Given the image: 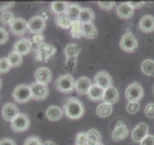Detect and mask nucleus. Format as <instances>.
I'll list each match as a JSON object with an SVG mask.
<instances>
[{
  "instance_id": "obj_1",
  "label": "nucleus",
  "mask_w": 154,
  "mask_h": 145,
  "mask_svg": "<svg viewBox=\"0 0 154 145\" xmlns=\"http://www.w3.org/2000/svg\"><path fill=\"white\" fill-rule=\"evenodd\" d=\"M63 110H64L67 117L71 119H79L85 112L82 103H81L80 100H77L76 98H69L67 100Z\"/></svg>"
},
{
  "instance_id": "obj_2",
  "label": "nucleus",
  "mask_w": 154,
  "mask_h": 145,
  "mask_svg": "<svg viewBox=\"0 0 154 145\" xmlns=\"http://www.w3.org/2000/svg\"><path fill=\"white\" fill-rule=\"evenodd\" d=\"M57 54V48L51 44H42L37 46V50L35 51V58L38 62H48Z\"/></svg>"
},
{
  "instance_id": "obj_3",
  "label": "nucleus",
  "mask_w": 154,
  "mask_h": 145,
  "mask_svg": "<svg viewBox=\"0 0 154 145\" xmlns=\"http://www.w3.org/2000/svg\"><path fill=\"white\" fill-rule=\"evenodd\" d=\"M127 101H136L139 103L144 98V89L139 82H132L127 86L126 91H125Z\"/></svg>"
},
{
  "instance_id": "obj_4",
  "label": "nucleus",
  "mask_w": 154,
  "mask_h": 145,
  "mask_svg": "<svg viewBox=\"0 0 154 145\" xmlns=\"http://www.w3.org/2000/svg\"><path fill=\"white\" fill-rule=\"evenodd\" d=\"M75 86H76V81L72 77V75H62L55 81L57 90L62 91V93H71L75 89Z\"/></svg>"
},
{
  "instance_id": "obj_5",
  "label": "nucleus",
  "mask_w": 154,
  "mask_h": 145,
  "mask_svg": "<svg viewBox=\"0 0 154 145\" xmlns=\"http://www.w3.org/2000/svg\"><path fill=\"white\" fill-rule=\"evenodd\" d=\"M30 89H31V95H32V99H35L37 101H42L48 98L49 95V89H48V85L44 84H40V82H33V84L30 85Z\"/></svg>"
},
{
  "instance_id": "obj_6",
  "label": "nucleus",
  "mask_w": 154,
  "mask_h": 145,
  "mask_svg": "<svg viewBox=\"0 0 154 145\" xmlns=\"http://www.w3.org/2000/svg\"><path fill=\"white\" fill-rule=\"evenodd\" d=\"M11 126L14 132H23L30 127V118L26 113H19L11 122Z\"/></svg>"
},
{
  "instance_id": "obj_7",
  "label": "nucleus",
  "mask_w": 154,
  "mask_h": 145,
  "mask_svg": "<svg viewBox=\"0 0 154 145\" xmlns=\"http://www.w3.org/2000/svg\"><path fill=\"white\" fill-rule=\"evenodd\" d=\"M119 46H121V49L123 51L132 53V51L136 50V48H137V39L135 37L132 33L126 32V33H123V36L121 37Z\"/></svg>"
},
{
  "instance_id": "obj_8",
  "label": "nucleus",
  "mask_w": 154,
  "mask_h": 145,
  "mask_svg": "<svg viewBox=\"0 0 154 145\" xmlns=\"http://www.w3.org/2000/svg\"><path fill=\"white\" fill-rule=\"evenodd\" d=\"M13 98L18 103H26L30 99H32L31 89L28 85H18L16 89L13 90Z\"/></svg>"
},
{
  "instance_id": "obj_9",
  "label": "nucleus",
  "mask_w": 154,
  "mask_h": 145,
  "mask_svg": "<svg viewBox=\"0 0 154 145\" xmlns=\"http://www.w3.org/2000/svg\"><path fill=\"white\" fill-rule=\"evenodd\" d=\"M128 135V127L125 121H118L117 125H116V127L112 130V134H110V136L114 141H122L123 139H126Z\"/></svg>"
},
{
  "instance_id": "obj_10",
  "label": "nucleus",
  "mask_w": 154,
  "mask_h": 145,
  "mask_svg": "<svg viewBox=\"0 0 154 145\" xmlns=\"http://www.w3.org/2000/svg\"><path fill=\"white\" fill-rule=\"evenodd\" d=\"M94 84L100 86V88H103L105 90V89L110 88V86H113V79L110 77V75L108 73V72L100 71L94 77Z\"/></svg>"
},
{
  "instance_id": "obj_11",
  "label": "nucleus",
  "mask_w": 154,
  "mask_h": 145,
  "mask_svg": "<svg viewBox=\"0 0 154 145\" xmlns=\"http://www.w3.org/2000/svg\"><path fill=\"white\" fill-rule=\"evenodd\" d=\"M148 135H149V126H148L146 123L141 122V123H139L137 126L132 130L131 137H132V140H134L135 143H139V144H140L143 140L148 136Z\"/></svg>"
},
{
  "instance_id": "obj_12",
  "label": "nucleus",
  "mask_w": 154,
  "mask_h": 145,
  "mask_svg": "<svg viewBox=\"0 0 154 145\" xmlns=\"http://www.w3.org/2000/svg\"><path fill=\"white\" fill-rule=\"evenodd\" d=\"M19 114V109L14 103H7L3 105L2 108V116L4 121H8V122H12V121Z\"/></svg>"
},
{
  "instance_id": "obj_13",
  "label": "nucleus",
  "mask_w": 154,
  "mask_h": 145,
  "mask_svg": "<svg viewBox=\"0 0 154 145\" xmlns=\"http://www.w3.org/2000/svg\"><path fill=\"white\" fill-rule=\"evenodd\" d=\"M45 23L46 21L41 16H35L32 17L30 21L27 22L28 25V31L32 32L33 35H36V33H40L42 30L45 28Z\"/></svg>"
},
{
  "instance_id": "obj_14",
  "label": "nucleus",
  "mask_w": 154,
  "mask_h": 145,
  "mask_svg": "<svg viewBox=\"0 0 154 145\" xmlns=\"http://www.w3.org/2000/svg\"><path fill=\"white\" fill-rule=\"evenodd\" d=\"M91 86H93V82H91V80L89 79V77L82 76V77H80V79H77L75 89H76V91L80 95H88V93L91 89Z\"/></svg>"
},
{
  "instance_id": "obj_15",
  "label": "nucleus",
  "mask_w": 154,
  "mask_h": 145,
  "mask_svg": "<svg viewBox=\"0 0 154 145\" xmlns=\"http://www.w3.org/2000/svg\"><path fill=\"white\" fill-rule=\"evenodd\" d=\"M9 28H11V32L13 33V35L21 36L28 30V25L23 18H16V21L12 23Z\"/></svg>"
},
{
  "instance_id": "obj_16",
  "label": "nucleus",
  "mask_w": 154,
  "mask_h": 145,
  "mask_svg": "<svg viewBox=\"0 0 154 145\" xmlns=\"http://www.w3.org/2000/svg\"><path fill=\"white\" fill-rule=\"evenodd\" d=\"M35 80L36 82H40V84L48 85L51 81V72L49 68L46 67H38L35 72Z\"/></svg>"
},
{
  "instance_id": "obj_17",
  "label": "nucleus",
  "mask_w": 154,
  "mask_h": 145,
  "mask_svg": "<svg viewBox=\"0 0 154 145\" xmlns=\"http://www.w3.org/2000/svg\"><path fill=\"white\" fill-rule=\"evenodd\" d=\"M31 48H32L31 40H28V39H21V40H18L17 42H14L13 50L17 51L18 54H21V55H25L31 50Z\"/></svg>"
},
{
  "instance_id": "obj_18",
  "label": "nucleus",
  "mask_w": 154,
  "mask_h": 145,
  "mask_svg": "<svg viewBox=\"0 0 154 145\" xmlns=\"http://www.w3.org/2000/svg\"><path fill=\"white\" fill-rule=\"evenodd\" d=\"M139 27L145 33L153 32L154 31V16H152V14H145L144 17H141L140 22H139Z\"/></svg>"
},
{
  "instance_id": "obj_19",
  "label": "nucleus",
  "mask_w": 154,
  "mask_h": 145,
  "mask_svg": "<svg viewBox=\"0 0 154 145\" xmlns=\"http://www.w3.org/2000/svg\"><path fill=\"white\" fill-rule=\"evenodd\" d=\"M116 12H117V16L119 18L128 19V18H131L134 16L135 9L131 7V4H130V3H122V4H119V5L117 7Z\"/></svg>"
},
{
  "instance_id": "obj_20",
  "label": "nucleus",
  "mask_w": 154,
  "mask_h": 145,
  "mask_svg": "<svg viewBox=\"0 0 154 145\" xmlns=\"http://www.w3.org/2000/svg\"><path fill=\"white\" fill-rule=\"evenodd\" d=\"M118 99H119V93L114 86H110V88L104 90V96H103L104 103H108V104L113 105L114 103H117Z\"/></svg>"
},
{
  "instance_id": "obj_21",
  "label": "nucleus",
  "mask_w": 154,
  "mask_h": 145,
  "mask_svg": "<svg viewBox=\"0 0 154 145\" xmlns=\"http://www.w3.org/2000/svg\"><path fill=\"white\" fill-rule=\"evenodd\" d=\"M45 116H46V118L49 121L55 122V121H59L62 118V116H63V110H62L59 107H57V105H50V107L46 109Z\"/></svg>"
},
{
  "instance_id": "obj_22",
  "label": "nucleus",
  "mask_w": 154,
  "mask_h": 145,
  "mask_svg": "<svg viewBox=\"0 0 154 145\" xmlns=\"http://www.w3.org/2000/svg\"><path fill=\"white\" fill-rule=\"evenodd\" d=\"M88 96L90 100H94V101H98V100H102L103 96H104V89L100 88V86L93 84V86H91L90 91L88 93Z\"/></svg>"
},
{
  "instance_id": "obj_23",
  "label": "nucleus",
  "mask_w": 154,
  "mask_h": 145,
  "mask_svg": "<svg viewBox=\"0 0 154 145\" xmlns=\"http://www.w3.org/2000/svg\"><path fill=\"white\" fill-rule=\"evenodd\" d=\"M81 9H82V8H81L79 4H69L66 14L69 17V19L72 22H77V21H79V18H80Z\"/></svg>"
},
{
  "instance_id": "obj_24",
  "label": "nucleus",
  "mask_w": 154,
  "mask_h": 145,
  "mask_svg": "<svg viewBox=\"0 0 154 145\" xmlns=\"http://www.w3.org/2000/svg\"><path fill=\"white\" fill-rule=\"evenodd\" d=\"M113 112V105L112 104H108V103H100L96 108V114L102 118H105V117H109L110 114Z\"/></svg>"
},
{
  "instance_id": "obj_25",
  "label": "nucleus",
  "mask_w": 154,
  "mask_h": 145,
  "mask_svg": "<svg viewBox=\"0 0 154 145\" xmlns=\"http://www.w3.org/2000/svg\"><path fill=\"white\" fill-rule=\"evenodd\" d=\"M55 23L58 27L63 28V30H68V28H71L73 22H72L69 17L64 13V14H58V16H55Z\"/></svg>"
},
{
  "instance_id": "obj_26",
  "label": "nucleus",
  "mask_w": 154,
  "mask_h": 145,
  "mask_svg": "<svg viewBox=\"0 0 154 145\" xmlns=\"http://www.w3.org/2000/svg\"><path fill=\"white\" fill-rule=\"evenodd\" d=\"M94 18H95L94 12L91 11L90 8H82V9H81L79 21L82 23V25H85V23H93Z\"/></svg>"
},
{
  "instance_id": "obj_27",
  "label": "nucleus",
  "mask_w": 154,
  "mask_h": 145,
  "mask_svg": "<svg viewBox=\"0 0 154 145\" xmlns=\"http://www.w3.org/2000/svg\"><path fill=\"white\" fill-rule=\"evenodd\" d=\"M102 143V135L98 130L91 128L88 131V145H98Z\"/></svg>"
},
{
  "instance_id": "obj_28",
  "label": "nucleus",
  "mask_w": 154,
  "mask_h": 145,
  "mask_svg": "<svg viewBox=\"0 0 154 145\" xmlns=\"http://www.w3.org/2000/svg\"><path fill=\"white\" fill-rule=\"evenodd\" d=\"M68 5L69 4H67L66 2H53L50 4V9L53 13H55V16H58V14H64L68 9Z\"/></svg>"
},
{
  "instance_id": "obj_29",
  "label": "nucleus",
  "mask_w": 154,
  "mask_h": 145,
  "mask_svg": "<svg viewBox=\"0 0 154 145\" xmlns=\"http://www.w3.org/2000/svg\"><path fill=\"white\" fill-rule=\"evenodd\" d=\"M82 32H84V37L86 39H95L98 37V30L93 23H85L82 25Z\"/></svg>"
},
{
  "instance_id": "obj_30",
  "label": "nucleus",
  "mask_w": 154,
  "mask_h": 145,
  "mask_svg": "<svg viewBox=\"0 0 154 145\" xmlns=\"http://www.w3.org/2000/svg\"><path fill=\"white\" fill-rule=\"evenodd\" d=\"M141 72L145 76H154V59H145L141 63Z\"/></svg>"
},
{
  "instance_id": "obj_31",
  "label": "nucleus",
  "mask_w": 154,
  "mask_h": 145,
  "mask_svg": "<svg viewBox=\"0 0 154 145\" xmlns=\"http://www.w3.org/2000/svg\"><path fill=\"white\" fill-rule=\"evenodd\" d=\"M80 51H81V48L77 44H68L64 49V54L67 57V59H68V58H77L80 54Z\"/></svg>"
},
{
  "instance_id": "obj_32",
  "label": "nucleus",
  "mask_w": 154,
  "mask_h": 145,
  "mask_svg": "<svg viewBox=\"0 0 154 145\" xmlns=\"http://www.w3.org/2000/svg\"><path fill=\"white\" fill-rule=\"evenodd\" d=\"M69 32H71V36L73 39H80L84 36V32H82V23L80 21L77 22H73L72 26L69 28Z\"/></svg>"
},
{
  "instance_id": "obj_33",
  "label": "nucleus",
  "mask_w": 154,
  "mask_h": 145,
  "mask_svg": "<svg viewBox=\"0 0 154 145\" xmlns=\"http://www.w3.org/2000/svg\"><path fill=\"white\" fill-rule=\"evenodd\" d=\"M14 21H16V17H14V14L12 12H9V11L2 13V16H0V23H2L3 26H9L11 27V25Z\"/></svg>"
},
{
  "instance_id": "obj_34",
  "label": "nucleus",
  "mask_w": 154,
  "mask_h": 145,
  "mask_svg": "<svg viewBox=\"0 0 154 145\" xmlns=\"http://www.w3.org/2000/svg\"><path fill=\"white\" fill-rule=\"evenodd\" d=\"M8 60H9V63H11L12 67H19L22 64V55L21 54H18L17 51H11L8 54Z\"/></svg>"
},
{
  "instance_id": "obj_35",
  "label": "nucleus",
  "mask_w": 154,
  "mask_h": 145,
  "mask_svg": "<svg viewBox=\"0 0 154 145\" xmlns=\"http://www.w3.org/2000/svg\"><path fill=\"white\" fill-rule=\"evenodd\" d=\"M126 110L130 114H136L140 110V104L136 103V101H128L126 105Z\"/></svg>"
},
{
  "instance_id": "obj_36",
  "label": "nucleus",
  "mask_w": 154,
  "mask_h": 145,
  "mask_svg": "<svg viewBox=\"0 0 154 145\" xmlns=\"http://www.w3.org/2000/svg\"><path fill=\"white\" fill-rule=\"evenodd\" d=\"M12 68L8 58H0V73H5Z\"/></svg>"
},
{
  "instance_id": "obj_37",
  "label": "nucleus",
  "mask_w": 154,
  "mask_h": 145,
  "mask_svg": "<svg viewBox=\"0 0 154 145\" xmlns=\"http://www.w3.org/2000/svg\"><path fill=\"white\" fill-rule=\"evenodd\" d=\"M77 145H88V132H79L76 136Z\"/></svg>"
},
{
  "instance_id": "obj_38",
  "label": "nucleus",
  "mask_w": 154,
  "mask_h": 145,
  "mask_svg": "<svg viewBox=\"0 0 154 145\" xmlns=\"http://www.w3.org/2000/svg\"><path fill=\"white\" fill-rule=\"evenodd\" d=\"M77 66V58H68L66 63V69L68 72H73Z\"/></svg>"
},
{
  "instance_id": "obj_39",
  "label": "nucleus",
  "mask_w": 154,
  "mask_h": 145,
  "mask_svg": "<svg viewBox=\"0 0 154 145\" xmlns=\"http://www.w3.org/2000/svg\"><path fill=\"white\" fill-rule=\"evenodd\" d=\"M32 44H36L37 46H40L42 44H45V36L42 33H36V35L32 36Z\"/></svg>"
},
{
  "instance_id": "obj_40",
  "label": "nucleus",
  "mask_w": 154,
  "mask_h": 145,
  "mask_svg": "<svg viewBox=\"0 0 154 145\" xmlns=\"http://www.w3.org/2000/svg\"><path fill=\"white\" fill-rule=\"evenodd\" d=\"M98 5L103 11H112L116 7V3L114 2H98Z\"/></svg>"
},
{
  "instance_id": "obj_41",
  "label": "nucleus",
  "mask_w": 154,
  "mask_h": 145,
  "mask_svg": "<svg viewBox=\"0 0 154 145\" xmlns=\"http://www.w3.org/2000/svg\"><path fill=\"white\" fill-rule=\"evenodd\" d=\"M23 145H42L41 143V140L36 137V136H30V137H27L26 139V141Z\"/></svg>"
},
{
  "instance_id": "obj_42",
  "label": "nucleus",
  "mask_w": 154,
  "mask_h": 145,
  "mask_svg": "<svg viewBox=\"0 0 154 145\" xmlns=\"http://www.w3.org/2000/svg\"><path fill=\"white\" fill-rule=\"evenodd\" d=\"M9 39V33L4 27H0V45L2 44H5Z\"/></svg>"
},
{
  "instance_id": "obj_43",
  "label": "nucleus",
  "mask_w": 154,
  "mask_h": 145,
  "mask_svg": "<svg viewBox=\"0 0 154 145\" xmlns=\"http://www.w3.org/2000/svg\"><path fill=\"white\" fill-rule=\"evenodd\" d=\"M145 116L149 118H154V103H148L145 107Z\"/></svg>"
},
{
  "instance_id": "obj_44",
  "label": "nucleus",
  "mask_w": 154,
  "mask_h": 145,
  "mask_svg": "<svg viewBox=\"0 0 154 145\" xmlns=\"http://www.w3.org/2000/svg\"><path fill=\"white\" fill-rule=\"evenodd\" d=\"M12 7H13V2H0V12L2 13L7 12Z\"/></svg>"
},
{
  "instance_id": "obj_45",
  "label": "nucleus",
  "mask_w": 154,
  "mask_h": 145,
  "mask_svg": "<svg viewBox=\"0 0 154 145\" xmlns=\"http://www.w3.org/2000/svg\"><path fill=\"white\" fill-rule=\"evenodd\" d=\"M140 145H154V135H148L140 143Z\"/></svg>"
},
{
  "instance_id": "obj_46",
  "label": "nucleus",
  "mask_w": 154,
  "mask_h": 145,
  "mask_svg": "<svg viewBox=\"0 0 154 145\" xmlns=\"http://www.w3.org/2000/svg\"><path fill=\"white\" fill-rule=\"evenodd\" d=\"M0 145H16V143L12 139H2L0 140Z\"/></svg>"
},
{
  "instance_id": "obj_47",
  "label": "nucleus",
  "mask_w": 154,
  "mask_h": 145,
  "mask_svg": "<svg viewBox=\"0 0 154 145\" xmlns=\"http://www.w3.org/2000/svg\"><path fill=\"white\" fill-rule=\"evenodd\" d=\"M130 4H131V7L134 9H137V8H141L144 5V2H130Z\"/></svg>"
},
{
  "instance_id": "obj_48",
  "label": "nucleus",
  "mask_w": 154,
  "mask_h": 145,
  "mask_svg": "<svg viewBox=\"0 0 154 145\" xmlns=\"http://www.w3.org/2000/svg\"><path fill=\"white\" fill-rule=\"evenodd\" d=\"M42 145H57L54 141H45V143H42Z\"/></svg>"
},
{
  "instance_id": "obj_49",
  "label": "nucleus",
  "mask_w": 154,
  "mask_h": 145,
  "mask_svg": "<svg viewBox=\"0 0 154 145\" xmlns=\"http://www.w3.org/2000/svg\"><path fill=\"white\" fill-rule=\"evenodd\" d=\"M0 88H2V79H0Z\"/></svg>"
},
{
  "instance_id": "obj_50",
  "label": "nucleus",
  "mask_w": 154,
  "mask_h": 145,
  "mask_svg": "<svg viewBox=\"0 0 154 145\" xmlns=\"http://www.w3.org/2000/svg\"><path fill=\"white\" fill-rule=\"evenodd\" d=\"M98 145H104V144H102V143H100V144H98Z\"/></svg>"
},
{
  "instance_id": "obj_51",
  "label": "nucleus",
  "mask_w": 154,
  "mask_h": 145,
  "mask_svg": "<svg viewBox=\"0 0 154 145\" xmlns=\"http://www.w3.org/2000/svg\"><path fill=\"white\" fill-rule=\"evenodd\" d=\"M153 93H154V88H153Z\"/></svg>"
},
{
  "instance_id": "obj_52",
  "label": "nucleus",
  "mask_w": 154,
  "mask_h": 145,
  "mask_svg": "<svg viewBox=\"0 0 154 145\" xmlns=\"http://www.w3.org/2000/svg\"><path fill=\"white\" fill-rule=\"evenodd\" d=\"M76 145H77V144H76Z\"/></svg>"
}]
</instances>
